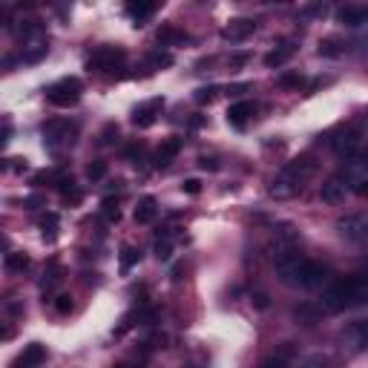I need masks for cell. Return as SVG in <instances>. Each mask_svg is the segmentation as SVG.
I'll list each match as a JSON object with an SVG mask.
<instances>
[{
  "mask_svg": "<svg viewBox=\"0 0 368 368\" xmlns=\"http://www.w3.org/2000/svg\"><path fill=\"white\" fill-rule=\"evenodd\" d=\"M112 135H118V127H115V124H110V127L104 130V135H101V144H112Z\"/></svg>",
  "mask_w": 368,
  "mask_h": 368,
  "instance_id": "obj_37",
  "label": "cell"
},
{
  "mask_svg": "<svg viewBox=\"0 0 368 368\" xmlns=\"http://www.w3.org/2000/svg\"><path fill=\"white\" fill-rule=\"evenodd\" d=\"M170 253H173V244H170V239H164V242L159 239V242H156V256H159L161 262H167Z\"/></svg>",
  "mask_w": 368,
  "mask_h": 368,
  "instance_id": "obj_30",
  "label": "cell"
},
{
  "mask_svg": "<svg viewBox=\"0 0 368 368\" xmlns=\"http://www.w3.org/2000/svg\"><path fill=\"white\" fill-rule=\"evenodd\" d=\"M43 360H46V348L41 342H32V346H27L20 351V357L15 360V368H41Z\"/></svg>",
  "mask_w": 368,
  "mask_h": 368,
  "instance_id": "obj_13",
  "label": "cell"
},
{
  "mask_svg": "<svg viewBox=\"0 0 368 368\" xmlns=\"http://www.w3.org/2000/svg\"><path fill=\"white\" fill-rule=\"evenodd\" d=\"M81 89L84 87H81L78 78H61V81H55L52 87L46 89V101L52 107H61V110L75 107L81 101Z\"/></svg>",
  "mask_w": 368,
  "mask_h": 368,
  "instance_id": "obj_4",
  "label": "cell"
},
{
  "mask_svg": "<svg viewBox=\"0 0 368 368\" xmlns=\"http://www.w3.org/2000/svg\"><path fill=\"white\" fill-rule=\"evenodd\" d=\"M153 12H156V3H150V0H138V3L130 0V3H127V15L135 20V27H144V20L150 17Z\"/></svg>",
  "mask_w": 368,
  "mask_h": 368,
  "instance_id": "obj_17",
  "label": "cell"
},
{
  "mask_svg": "<svg viewBox=\"0 0 368 368\" xmlns=\"http://www.w3.org/2000/svg\"><path fill=\"white\" fill-rule=\"evenodd\" d=\"M179 153H182V138H176V135L164 138V141L159 144V150H156V167H167Z\"/></svg>",
  "mask_w": 368,
  "mask_h": 368,
  "instance_id": "obj_14",
  "label": "cell"
},
{
  "mask_svg": "<svg viewBox=\"0 0 368 368\" xmlns=\"http://www.w3.org/2000/svg\"><path fill=\"white\" fill-rule=\"evenodd\" d=\"M365 302H368V277H346V279H334L323 288L320 308L328 314H337Z\"/></svg>",
  "mask_w": 368,
  "mask_h": 368,
  "instance_id": "obj_1",
  "label": "cell"
},
{
  "mask_svg": "<svg viewBox=\"0 0 368 368\" xmlns=\"http://www.w3.org/2000/svg\"><path fill=\"white\" fill-rule=\"evenodd\" d=\"M348 193H351V187L342 176H334V179L323 182V187H320V196H323L325 205H346Z\"/></svg>",
  "mask_w": 368,
  "mask_h": 368,
  "instance_id": "obj_10",
  "label": "cell"
},
{
  "mask_svg": "<svg viewBox=\"0 0 368 368\" xmlns=\"http://www.w3.org/2000/svg\"><path fill=\"white\" fill-rule=\"evenodd\" d=\"M253 32H256V23L251 17H233V20H228V27H225L222 35L230 43H242V41H248Z\"/></svg>",
  "mask_w": 368,
  "mask_h": 368,
  "instance_id": "obj_11",
  "label": "cell"
},
{
  "mask_svg": "<svg viewBox=\"0 0 368 368\" xmlns=\"http://www.w3.org/2000/svg\"><path fill=\"white\" fill-rule=\"evenodd\" d=\"M331 147H334V153L339 156V159H354V156H360V153H365L362 147H365V138H362V133L360 130H342L334 141H331Z\"/></svg>",
  "mask_w": 368,
  "mask_h": 368,
  "instance_id": "obj_7",
  "label": "cell"
},
{
  "mask_svg": "<svg viewBox=\"0 0 368 368\" xmlns=\"http://www.w3.org/2000/svg\"><path fill=\"white\" fill-rule=\"evenodd\" d=\"M101 219L107 225H115L118 219H121V210H118V202L115 199H104V205H101Z\"/></svg>",
  "mask_w": 368,
  "mask_h": 368,
  "instance_id": "obj_25",
  "label": "cell"
},
{
  "mask_svg": "<svg viewBox=\"0 0 368 368\" xmlns=\"http://www.w3.org/2000/svg\"><path fill=\"white\" fill-rule=\"evenodd\" d=\"M187 41V35L184 32H179L176 27H161L159 29V43L161 46H170V43H184Z\"/></svg>",
  "mask_w": 368,
  "mask_h": 368,
  "instance_id": "obj_21",
  "label": "cell"
},
{
  "mask_svg": "<svg viewBox=\"0 0 368 368\" xmlns=\"http://www.w3.org/2000/svg\"><path fill=\"white\" fill-rule=\"evenodd\" d=\"M253 112H256V107H253L251 101H236V104H230V110H228V121H230L233 127H244Z\"/></svg>",
  "mask_w": 368,
  "mask_h": 368,
  "instance_id": "obj_15",
  "label": "cell"
},
{
  "mask_svg": "<svg viewBox=\"0 0 368 368\" xmlns=\"http://www.w3.org/2000/svg\"><path fill=\"white\" fill-rule=\"evenodd\" d=\"M49 41H46V32L38 27V23H29V27H23V61H29V64H35V61H41L43 55H46V46Z\"/></svg>",
  "mask_w": 368,
  "mask_h": 368,
  "instance_id": "obj_6",
  "label": "cell"
},
{
  "mask_svg": "<svg viewBox=\"0 0 368 368\" xmlns=\"http://www.w3.org/2000/svg\"><path fill=\"white\" fill-rule=\"evenodd\" d=\"M300 368H331V357L328 354H311L302 360Z\"/></svg>",
  "mask_w": 368,
  "mask_h": 368,
  "instance_id": "obj_26",
  "label": "cell"
},
{
  "mask_svg": "<svg viewBox=\"0 0 368 368\" xmlns=\"http://www.w3.org/2000/svg\"><path fill=\"white\" fill-rule=\"evenodd\" d=\"M216 95H219V87H202V89H196V101L210 104V101H216Z\"/></svg>",
  "mask_w": 368,
  "mask_h": 368,
  "instance_id": "obj_28",
  "label": "cell"
},
{
  "mask_svg": "<svg viewBox=\"0 0 368 368\" xmlns=\"http://www.w3.org/2000/svg\"><path fill=\"white\" fill-rule=\"evenodd\" d=\"M320 314H323V308H314V305H300L297 311H293V316L305 325H314L316 320H320Z\"/></svg>",
  "mask_w": 368,
  "mask_h": 368,
  "instance_id": "obj_23",
  "label": "cell"
},
{
  "mask_svg": "<svg viewBox=\"0 0 368 368\" xmlns=\"http://www.w3.org/2000/svg\"><path fill=\"white\" fill-rule=\"evenodd\" d=\"M121 64H124V49L118 46H98L89 58V69H98V72H112Z\"/></svg>",
  "mask_w": 368,
  "mask_h": 368,
  "instance_id": "obj_8",
  "label": "cell"
},
{
  "mask_svg": "<svg viewBox=\"0 0 368 368\" xmlns=\"http://www.w3.org/2000/svg\"><path fill=\"white\" fill-rule=\"evenodd\" d=\"M320 55H331V58H337V55H339V49H334V41H325V43H320Z\"/></svg>",
  "mask_w": 368,
  "mask_h": 368,
  "instance_id": "obj_36",
  "label": "cell"
},
{
  "mask_svg": "<svg viewBox=\"0 0 368 368\" xmlns=\"http://www.w3.org/2000/svg\"><path fill=\"white\" fill-rule=\"evenodd\" d=\"M339 17H342V23H348V27H362V23H368V9L348 6V9L339 12Z\"/></svg>",
  "mask_w": 368,
  "mask_h": 368,
  "instance_id": "obj_20",
  "label": "cell"
},
{
  "mask_svg": "<svg viewBox=\"0 0 368 368\" xmlns=\"http://www.w3.org/2000/svg\"><path fill=\"white\" fill-rule=\"evenodd\" d=\"M199 164H202V167H205V170H216V167H219V164H216V161H213V159H202V161H199Z\"/></svg>",
  "mask_w": 368,
  "mask_h": 368,
  "instance_id": "obj_38",
  "label": "cell"
},
{
  "mask_svg": "<svg viewBox=\"0 0 368 368\" xmlns=\"http://www.w3.org/2000/svg\"><path fill=\"white\" fill-rule=\"evenodd\" d=\"M75 133H78L75 124H69V121H64V118H55L43 127V147L49 153H61V150H66V147H72Z\"/></svg>",
  "mask_w": 368,
  "mask_h": 368,
  "instance_id": "obj_3",
  "label": "cell"
},
{
  "mask_svg": "<svg viewBox=\"0 0 368 368\" xmlns=\"http://www.w3.org/2000/svg\"><path fill=\"white\" fill-rule=\"evenodd\" d=\"M279 84H282V87H293V89H300V87H302V75H282V78H279Z\"/></svg>",
  "mask_w": 368,
  "mask_h": 368,
  "instance_id": "obj_34",
  "label": "cell"
},
{
  "mask_svg": "<svg viewBox=\"0 0 368 368\" xmlns=\"http://www.w3.org/2000/svg\"><path fill=\"white\" fill-rule=\"evenodd\" d=\"M342 179L348 182V187L354 184L360 190L368 182V153H360L354 159H346V164H342Z\"/></svg>",
  "mask_w": 368,
  "mask_h": 368,
  "instance_id": "obj_9",
  "label": "cell"
},
{
  "mask_svg": "<svg viewBox=\"0 0 368 368\" xmlns=\"http://www.w3.org/2000/svg\"><path fill=\"white\" fill-rule=\"evenodd\" d=\"M156 216H159V202L153 199V196H144V199L138 202V207H135V222L138 225H150Z\"/></svg>",
  "mask_w": 368,
  "mask_h": 368,
  "instance_id": "obj_16",
  "label": "cell"
},
{
  "mask_svg": "<svg viewBox=\"0 0 368 368\" xmlns=\"http://www.w3.org/2000/svg\"><path fill=\"white\" fill-rule=\"evenodd\" d=\"M150 64L153 66H170V64H173V55H170V52H156V55H150Z\"/></svg>",
  "mask_w": 368,
  "mask_h": 368,
  "instance_id": "obj_32",
  "label": "cell"
},
{
  "mask_svg": "<svg viewBox=\"0 0 368 368\" xmlns=\"http://www.w3.org/2000/svg\"><path fill=\"white\" fill-rule=\"evenodd\" d=\"M182 190H184V193H190V196H196V193L202 190V182H199V179H187V182L182 184Z\"/></svg>",
  "mask_w": 368,
  "mask_h": 368,
  "instance_id": "obj_35",
  "label": "cell"
},
{
  "mask_svg": "<svg viewBox=\"0 0 368 368\" xmlns=\"http://www.w3.org/2000/svg\"><path fill=\"white\" fill-rule=\"evenodd\" d=\"M41 225H43V239H46V242H55V228H58V216H55V213H46Z\"/></svg>",
  "mask_w": 368,
  "mask_h": 368,
  "instance_id": "obj_27",
  "label": "cell"
},
{
  "mask_svg": "<svg viewBox=\"0 0 368 368\" xmlns=\"http://www.w3.org/2000/svg\"><path fill=\"white\" fill-rule=\"evenodd\" d=\"M161 107H164L161 98H153V101H147V104L135 107V112H133V124L141 127V130L153 127V124H156V115L161 112Z\"/></svg>",
  "mask_w": 368,
  "mask_h": 368,
  "instance_id": "obj_12",
  "label": "cell"
},
{
  "mask_svg": "<svg viewBox=\"0 0 368 368\" xmlns=\"http://www.w3.org/2000/svg\"><path fill=\"white\" fill-rule=\"evenodd\" d=\"M55 311L58 314H69L72 311V297H66V293H64V297H58L55 300Z\"/></svg>",
  "mask_w": 368,
  "mask_h": 368,
  "instance_id": "obj_33",
  "label": "cell"
},
{
  "mask_svg": "<svg viewBox=\"0 0 368 368\" xmlns=\"http://www.w3.org/2000/svg\"><path fill=\"white\" fill-rule=\"evenodd\" d=\"M259 368H288V360H285V357H277V354H274V357H265Z\"/></svg>",
  "mask_w": 368,
  "mask_h": 368,
  "instance_id": "obj_31",
  "label": "cell"
},
{
  "mask_svg": "<svg viewBox=\"0 0 368 368\" xmlns=\"http://www.w3.org/2000/svg\"><path fill=\"white\" fill-rule=\"evenodd\" d=\"M138 262H141V251L133 248V244H127V248L121 251V271L130 274V271H133V265H138Z\"/></svg>",
  "mask_w": 368,
  "mask_h": 368,
  "instance_id": "obj_22",
  "label": "cell"
},
{
  "mask_svg": "<svg viewBox=\"0 0 368 368\" xmlns=\"http://www.w3.org/2000/svg\"><path fill=\"white\" fill-rule=\"evenodd\" d=\"M346 337L354 342L357 348H365V346H368V320H357V323H351V328L346 331Z\"/></svg>",
  "mask_w": 368,
  "mask_h": 368,
  "instance_id": "obj_19",
  "label": "cell"
},
{
  "mask_svg": "<svg viewBox=\"0 0 368 368\" xmlns=\"http://www.w3.org/2000/svg\"><path fill=\"white\" fill-rule=\"evenodd\" d=\"M357 193H360V196H368V182H365V184H362V187H360Z\"/></svg>",
  "mask_w": 368,
  "mask_h": 368,
  "instance_id": "obj_39",
  "label": "cell"
},
{
  "mask_svg": "<svg viewBox=\"0 0 368 368\" xmlns=\"http://www.w3.org/2000/svg\"><path fill=\"white\" fill-rule=\"evenodd\" d=\"M27 267H29V256L27 253H6V271L23 274Z\"/></svg>",
  "mask_w": 368,
  "mask_h": 368,
  "instance_id": "obj_24",
  "label": "cell"
},
{
  "mask_svg": "<svg viewBox=\"0 0 368 368\" xmlns=\"http://www.w3.org/2000/svg\"><path fill=\"white\" fill-rule=\"evenodd\" d=\"M314 167H316V164H314L311 159L288 161V164L279 170V173L274 176V182H271V196H274V199H279V202L300 196L302 187L308 184V179L314 176Z\"/></svg>",
  "mask_w": 368,
  "mask_h": 368,
  "instance_id": "obj_2",
  "label": "cell"
},
{
  "mask_svg": "<svg viewBox=\"0 0 368 368\" xmlns=\"http://www.w3.org/2000/svg\"><path fill=\"white\" fill-rule=\"evenodd\" d=\"M87 176H89V182L104 179V176H107V164H104V161H92V164L87 167Z\"/></svg>",
  "mask_w": 368,
  "mask_h": 368,
  "instance_id": "obj_29",
  "label": "cell"
},
{
  "mask_svg": "<svg viewBox=\"0 0 368 368\" xmlns=\"http://www.w3.org/2000/svg\"><path fill=\"white\" fill-rule=\"evenodd\" d=\"M293 52H297V46H293V43H279L277 49H271V52L265 55V64L267 66H282V64H288L293 58Z\"/></svg>",
  "mask_w": 368,
  "mask_h": 368,
  "instance_id": "obj_18",
  "label": "cell"
},
{
  "mask_svg": "<svg viewBox=\"0 0 368 368\" xmlns=\"http://www.w3.org/2000/svg\"><path fill=\"white\" fill-rule=\"evenodd\" d=\"M337 233L348 244H362L368 242V216L362 213H346L337 219Z\"/></svg>",
  "mask_w": 368,
  "mask_h": 368,
  "instance_id": "obj_5",
  "label": "cell"
}]
</instances>
